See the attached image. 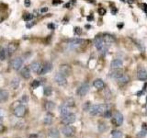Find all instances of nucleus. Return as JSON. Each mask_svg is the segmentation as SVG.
I'll use <instances>...</instances> for the list:
<instances>
[{
    "mask_svg": "<svg viewBox=\"0 0 147 138\" xmlns=\"http://www.w3.org/2000/svg\"><path fill=\"white\" fill-rule=\"evenodd\" d=\"M25 4L26 6H30V0H25Z\"/></svg>",
    "mask_w": 147,
    "mask_h": 138,
    "instance_id": "obj_41",
    "label": "nucleus"
},
{
    "mask_svg": "<svg viewBox=\"0 0 147 138\" xmlns=\"http://www.w3.org/2000/svg\"><path fill=\"white\" fill-rule=\"evenodd\" d=\"M40 66H41V63H40V62H38V61H35V62H33V63H31L30 68L31 70L33 71L34 73H38L39 70H40Z\"/></svg>",
    "mask_w": 147,
    "mask_h": 138,
    "instance_id": "obj_21",
    "label": "nucleus"
},
{
    "mask_svg": "<svg viewBox=\"0 0 147 138\" xmlns=\"http://www.w3.org/2000/svg\"><path fill=\"white\" fill-rule=\"evenodd\" d=\"M13 113L18 118L24 117L25 115H26V113H27V108H26V106H24L23 104H20V102H18V104L16 106L15 108L13 109Z\"/></svg>",
    "mask_w": 147,
    "mask_h": 138,
    "instance_id": "obj_3",
    "label": "nucleus"
},
{
    "mask_svg": "<svg viewBox=\"0 0 147 138\" xmlns=\"http://www.w3.org/2000/svg\"><path fill=\"white\" fill-rule=\"evenodd\" d=\"M98 12H99V14H100V15H104V14L106 13V10H105L104 8L100 7V8L98 9Z\"/></svg>",
    "mask_w": 147,
    "mask_h": 138,
    "instance_id": "obj_36",
    "label": "nucleus"
},
{
    "mask_svg": "<svg viewBox=\"0 0 147 138\" xmlns=\"http://www.w3.org/2000/svg\"><path fill=\"white\" fill-rule=\"evenodd\" d=\"M22 66H23V60L20 57H17L14 60H12L11 66H12V68L14 69V70L18 71L22 67Z\"/></svg>",
    "mask_w": 147,
    "mask_h": 138,
    "instance_id": "obj_11",
    "label": "nucleus"
},
{
    "mask_svg": "<svg viewBox=\"0 0 147 138\" xmlns=\"http://www.w3.org/2000/svg\"><path fill=\"white\" fill-rule=\"evenodd\" d=\"M41 84V82L38 79H35L34 81H32L31 83V87L32 89H37V87H39Z\"/></svg>",
    "mask_w": 147,
    "mask_h": 138,
    "instance_id": "obj_29",
    "label": "nucleus"
},
{
    "mask_svg": "<svg viewBox=\"0 0 147 138\" xmlns=\"http://www.w3.org/2000/svg\"><path fill=\"white\" fill-rule=\"evenodd\" d=\"M49 136L52 138H59L60 137V133L58 129L56 128H51L49 130Z\"/></svg>",
    "mask_w": 147,
    "mask_h": 138,
    "instance_id": "obj_22",
    "label": "nucleus"
},
{
    "mask_svg": "<svg viewBox=\"0 0 147 138\" xmlns=\"http://www.w3.org/2000/svg\"><path fill=\"white\" fill-rule=\"evenodd\" d=\"M86 43V41L82 40V39H73V40L69 41V45H70L72 48H76V47H79V46L83 45Z\"/></svg>",
    "mask_w": 147,
    "mask_h": 138,
    "instance_id": "obj_12",
    "label": "nucleus"
},
{
    "mask_svg": "<svg viewBox=\"0 0 147 138\" xmlns=\"http://www.w3.org/2000/svg\"><path fill=\"white\" fill-rule=\"evenodd\" d=\"M95 47L98 49L101 53H106L108 52V45L105 43V41L102 38V36H96L94 39Z\"/></svg>",
    "mask_w": 147,
    "mask_h": 138,
    "instance_id": "obj_2",
    "label": "nucleus"
},
{
    "mask_svg": "<svg viewBox=\"0 0 147 138\" xmlns=\"http://www.w3.org/2000/svg\"><path fill=\"white\" fill-rule=\"evenodd\" d=\"M76 121V114L70 113V112H69L68 114H66V115H63V116H62V120H61L62 123L65 124V125H69V124H72V123L75 122Z\"/></svg>",
    "mask_w": 147,
    "mask_h": 138,
    "instance_id": "obj_4",
    "label": "nucleus"
},
{
    "mask_svg": "<svg viewBox=\"0 0 147 138\" xmlns=\"http://www.w3.org/2000/svg\"><path fill=\"white\" fill-rule=\"evenodd\" d=\"M123 115L119 112H116L112 116V122L116 126H121L123 123Z\"/></svg>",
    "mask_w": 147,
    "mask_h": 138,
    "instance_id": "obj_6",
    "label": "nucleus"
},
{
    "mask_svg": "<svg viewBox=\"0 0 147 138\" xmlns=\"http://www.w3.org/2000/svg\"><path fill=\"white\" fill-rule=\"evenodd\" d=\"M145 109H146V112H147V103H146V106H145Z\"/></svg>",
    "mask_w": 147,
    "mask_h": 138,
    "instance_id": "obj_43",
    "label": "nucleus"
},
{
    "mask_svg": "<svg viewBox=\"0 0 147 138\" xmlns=\"http://www.w3.org/2000/svg\"><path fill=\"white\" fill-rule=\"evenodd\" d=\"M103 116L105 117V118H109V117H111V112H110V110H107L104 114H103Z\"/></svg>",
    "mask_w": 147,
    "mask_h": 138,
    "instance_id": "obj_34",
    "label": "nucleus"
},
{
    "mask_svg": "<svg viewBox=\"0 0 147 138\" xmlns=\"http://www.w3.org/2000/svg\"><path fill=\"white\" fill-rule=\"evenodd\" d=\"M55 107V104L53 101H47V102L45 103V109L48 110V112H51L52 110H53Z\"/></svg>",
    "mask_w": 147,
    "mask_h": 138,
    "instance_id": "obj_26",
    "label": "nucleus"
},
{
    "mask_svg": "<svg viewBox=\"0 0 147 138\" xmlns=\"http://www.w3.org/2000/svg\"><path fill=\"white\" fill-rule=\"evenodd\" d=\"M93 86L96 87V89L100 90V89H103L105 87V83H104V81L102 79H99V78H98V79H96L94 81Z\"/></svg>",
    "mask_w": 147,
    "mask_h": 138,
    "instance_id": "obj_20",
    "label": "nucleus"
},
{
    "mask_svg": "<svg viewBox=\"0 0 147 138\" xmlns=\"http://www.w3.org/2000/svg\"><path fill=\"white\" fill-rule=\"evenodd\" d=\"M5 130V127L2 125V123H0V133H2Z\"/></svg>",
    "mask_w": 147,
    "mask_h": 138,
    "instance_id": "obj_39",
    "label": "nucleus"
},
{
    "mask_svg": "<svg viewBox=\"0 0 147 138\" xmlns=\"http://www.w3.org/2000/svg\"><path fill=\"white\" fill-rule=\"evenodd\" d=\"M59 70H60V73L63 74L64 76H68L71 75L72 73V68L71 66H69V64H61L59 67Z\"/></svg>",
    "mask_w": 147,
    "mask_h": 138,
    "instance_id": "obj_10",
    "label": "nucleus"
},
{
    "mask_svg": "<svg viewBox=\"0 0 147 138\" xmlns=\"http://www.w3.org/2000/svg\"><path fill=\"white\" fill-rule=\"evenodd\" d=\"M8 56L7 55V52L6 48H0V60L1 61H5L7 59V57Z\"/></svg>",
    "mask_w": 147,
    "mask_h": 138,
    "instance_id": "obj_24",
    "label": "nucleus"
},
{
    "mask_svg": "<svg viewBox=\"0 0 147 138\" xmlns=\"http://www.w3.org/2000/svg\"><path fill=\"white\" fill-rule=\"evenodd\" d=\"M146 102H147V97H146Z\"/></svg>",
    "mask_w": 147,
    "mask_h": 138,
    "instance_id": "obj_44",
    "label": "nucleus"
},
{
    "mask_svg": "<svg viewBox=\"0 0 147 138\" xmlns=\"http://www.w3.org/2000/svg\"><path fill=\"white\" fill-rule=\"evenodd\" d=\"M48 10V7H43V8H41L40 9V12H46V11H47Z\"/></svg>",
    "mask_w": 147,
    "mask_h": 138,
    "instance_id": "obj_40",
    "label": "nucleus"
},
{
    "mask_svg": "<svg viewBox=\"0 0 147 138\" xmlns=\"http://www.w3.org/2000/svg\"><path fill=\"white\" fill-rule=\"evenodd\" d=\"M3 118H4V116H3V110L0 109V121H2Z\"/></svg>",
    "mask_w": 147,
    "mask_h": 138,
    "instance_id": "obj_37",
    "label": "nucleus"
},
{
    "mask_svg": "<svg viewBox=\"0 0 147 138\" xmlns=\"http://www.w3.org/2000/svg\"><path fill=\"white\" fill-rule=\"evenodd\" d=\"M53 115L52 113H47L45 115L44 117V120H43V122L44 124H46V125H50V124H52L53 122Z\"/></svg>",
    "mask_w": 147,
    "mask_h": 138,
    "instance_id": "obj_23",
    "label": "nucleus"
},
{
    "mask_svg": "<svg viewBox=\"0 0 147 138\" xmlns=\"http://www.w3.org/2000/svg\"><path fill=\"white\" fill-rule=\"evenodd\" d=\"M52 92H53V90H52V87H44V95L45 96H51L52 95Z\"/></svg>",
    "mask_w": 147,
    "mask_h": 138,
    "instance_id": "obj_32",
    "label": "nucleus"
},
{
    "mask_svg": "<svg viewBox=\"0 0 147 138\" xmlns=\"http://www.w3.org/2000/svg\"><path fill=\"white\" fill-rule=\"evenodd\" d=\"M9 93L7 90H0V103H5L8 99Z\"/></svg>",
    "mask_w": 147,
    "mask_h": 138,
    "instance_id": "obj_19",
    "label": "nucleus"
},
{
    "mask_svg": "<svg viewBox=\"0 0 147 138\" xmlns=\"http://www.w3.org/2000/svg\"><path fill=\"white\" fill-rule=\"evenodd\" d=\"M54 80L56 82V84H58L59 86H65L67 84L66 76H64L63 74H61L60 72L54 76Z\"/></svg>",
    "mask_w": 147,
    "mask_h": 138,
    "instance_id": "obj_8",
    "label": "nucleus"
},
{
    "mask_svg": "<svg viewBox=\"0 0 147 138\" xmlns=\"http://www.w3.org/2000/svg\"><path fill=\"white\" fill-rule=\"evenodd\" d=\"M48 27L49 28H52V29H54V25H53V24H49Z\"/></svg>",
    "mask_w": 147,
    "mask_h": 138,
    "instance_id": "obj_42",
    "label": "nucleus"
},
{
    "mask_svg": "<svg viewBox=\"0 0 147 138\" xmlns=\"http://www.w3.org/2000/svg\"><path fill=\"white\" fill-rule=\"evenodd\" d=\"M52 64L49 63V62H46L44 64H41V66L40 68L39 72L37 73L38 75H44V74H47L48 72H50L51 70H52Z\"/></svg>",
    "mask_w": 147,
    "mask_h": 138,
    "instance_id": "obj_9",
    "label": "nucleus"
},
{
    "mask_svg": "<svg viewBox=\"0 0 147 138\" xmlns=\"http://www.w3.org/2000/svg\"><path fill=\"white\" fill-rule=\"evenodd\" d=\"M123 66V62L121 59H114L112 60L111 64H110V66L112 69H121Z\"/></svg>",
    "mask_w": 147,
    "mask_h": 138,
    "instance_id": "obj_15",
    "label": "nucleus"
},
{
    "mask_svg": "<svg viewBox=\"0 0 147 138\" xmlns=\"http://www.w3.org/2000/svg\"><path fill=\"white\" fill-rule=\"evenodd\" d=\"M89 91V85L88 83H83V84L78 87L76 93L79 97H84L87 94V92Z\"/></svg>",
    "mask_w": 147,
    "mask_h": 138,
    "instance_id": "obj_7",
    "label": "nucleus"
},
{
    "mask_svg": "<svg viewBox=\"0 0 147 138\" xmlns=\"http://www.w3.org/2000/svg\"><path fill=\"white\" fill-rule=\"evenodd\" d=\"M20 75L23 78H25V79H28V78H30V75H31V73H30V68L29 66H25V67H23L21 69V71H20Z\"/></svg>",
    "mask_w": 147,
    "mask_h": 138,
    "instance_id": "obj_17",
    "label": "nucleus"
},
{
    "mask_svg": "<svg viewBox=\"0 0 147 138\" xmlns=\"http://www.w3.org/2000/svg\"><path fill=\"white\" fill-rule=\"evenodd\" d=\"M81 29L80 28H75V33L76 34H81Z\"/></svg>",
    "mask_w": 147,
    "mask_h": 138,
    "instance_id": "obj_35",
    "label": "nucleus"
},
{
    "mask_svg": "<svg viewBox=\"0 0 147 138\" xmlns=\"http://www.w3.org/2000/svg\"><path fill=\"white\" fill-rule=\"evenodd\" d=\"M64 105H66L67 107H74V106H75V101H74L73 99H68L65 101V103H64Z\"/></svg>",
    "mask_w": 147,
    "mask_h": 138,
    "instance_id": "obj_31",
    "label": "nucleus"
},
{
    "mask_svg": "<svg viewBox=\"0 0 147 138\" xmlns=\"http://www.w3.org/2000/svg\"><path fill=\"white\" fill-rule=\"evenodd\" d=\"M112 138H122V133L118 130L112 131Z\"/></svg>",
    "mask_w": 147,
    "mask_h": 138,
    "instance_id": "obj_28",
    "label": "nucleus"
},
{
    "mask_svg": "<svg viewBox=\"0 0 147 138\" xmlns=\"http://www.w3.org/2000/svg\"><path fill=\"white\" fill-rule=\"evenodd\" d=\"M59 110H60V113H61L62 116H63V115H66L69 113V109L66 105H64L63 104L62 106H60V108H59Z\"/></svg>",
    "mask_w": 147,
    "mask_h": 138,
    "instance_id": "obj_25",
    "label": "nucleus"
},
{
    "mask_svg": "<svg viewBox=\"0 0 147 138\" xmlns=\"http://www.w3.org/2000/svg\"><path fill=\"white\" fill-rule=\"evenodd\" d=\"M32 18H33V15L30 13H26L24 16H23V20L25 21H30Z\"/></svg>",
    "mask_w": 147,
    "mask_h": 138,
    "instance_id": "obj_30",
    "label": "nucleus"
},
{
    "mask_svg": "<svg viewBox=\"0 0 147 138\" xmlns=\"http://www.w3.org/2000/svg\"><path fill=\"white\" fill-rule=\"evenodd\" d=\"M121 1H125V0H121Z\"/></svg>",
    "mask_w": 147,
    "mask_h": 138,
    "instance_id": "obj_45",
    "label": "nucleus"
},
{
    "mask_svg": "<svg viewBox=\"0 0 147 138\" xmlns=\"http://www.w3.org/2000/svg\"><path fill=\"white\" fill-rule=\"evenodd\" d=\"M118 81H119V83H121H121H122V84H126V83L129 81V77L126 76H123L122 77L119 78Z\"/></svg>",
    "mask_w": 147,
    "mask_h": 138,
    "instance_id": "obj_33",
    "label": "nucleus"
},
{
    "mask_svg": "<svg viewBox=\"0 0 147 138\" xmlns=\"http://www.w3.org/2000/svg\"><path fill=\"white\" fill-rule=\"evenodd\" d=\"M11 86L14 89H18V86H20V79H18V78H14V79L11 81Z\"/></svg>",
    "mask_w": 147,
    "mask_h": 138,
    "instance_id": "obj_27",
    "label": "nucleus"
},
{
    "mask_svg": "<svg viewBox=\"0 0 147 138\" xmlns=\"http://www.w3.org/2000/svg\"><path fill=\"white\" fill-rule=\"evenodd\" d=\"M18 43H9L7 45V55L8 56H11V55L16 52V50L18 49Z\"/></svg>",
    "mask_w": 147,
    "mask_h": 138,
    "instance_id": "obj_16",
    "label": "nucleus"
},
{
    "mask_svg": "<svg viewBox=\"0 0 147 138\" xmlns=\"http://www.w3.org/2000/svg\"><path fill=\"white\" fill-rule=\"evenodd\" d=\"M124 76L123 72L121 70V69H113V70L109 73V76L114 78V79H119Z\"/></svg>",
    "mask_w": 147,
    "mask_h": 138,
    "instance_id": "obj_13",
    "label": "nucleus"
},
{
    "mask_svg": "<svg viewBox=\"0 0 147 138\" xmlns=\"http://www.w3.org/2000/svg\"><path fill=\"white\" fill-rule=\"evenodd\" d=\"M137 78L139 80L145 81L147 79V71L144 69H139L137 72Z\"/></svg>",
    "mask_w": 147,
    "mask_h": 138,
    "instance_id": "obj_18",
    "label": "nucleus"
},
{
    "mask_svg": "<svg viewBox=\"0 0 147 138\" xmlns=\"http://www.w3.org/2000/svg\"><path fill=\"white\" fill-rule=\"evenodd\" d=\"M60 3H62L61 0H53V5H57V4H60Z\"/></svg>",
    "mask_w": 147,
    "mask_h": 138,
    "instance_id": "obj_38",
    "label": "nucleus"
},
{
    "mask_svg": "<svg viewBox=\"0 0 147 138\" xmlns=\"http://www.w3.org/2000/svg\"><path fill=\"white\" fill-rule=\"evenodd\" d=\"M108 110V105L107 104H98L91 106L89 109V112L93 116H99L103 115Z\"/></svg>",
    "mask_w": 147,
    "mask_h": 138,
    "instance_id": "obj_1",
    "label": "nucleus"
},
{
    "mask_svg": "<svg viewBox=\"0 0 147 138\" xmlns=\"http://www.w3.org/2000/svg\"><path fill=\"white\" fill-rule=\"evenodd\" d=\"M102 38L105 41V43L107 45H110L115 43V38L114 36L111 35V34H108V33H105L102 35Z\"/></svg>",
    "mask_w": 147,
    "mask_h": 138,
    "instance_id": "obj_14",
    "label": "nucleus"
},
{
    "mask_svg": "<svg viewBox=\"0 0 147 138\" xmlns=\"http://www.w3.org/2000/svg\"><path fill=\"white\" fill-rule=\"evenodd\" d=\"M62 133L66 137H73L76 135V128L71 125H65L62 129Z\"/></svg>",
    "mask_w": 147,
    "mask_h": 138,
    "instance_id": "obj_5",
    "label": "nucleus"
}]
</instances>
